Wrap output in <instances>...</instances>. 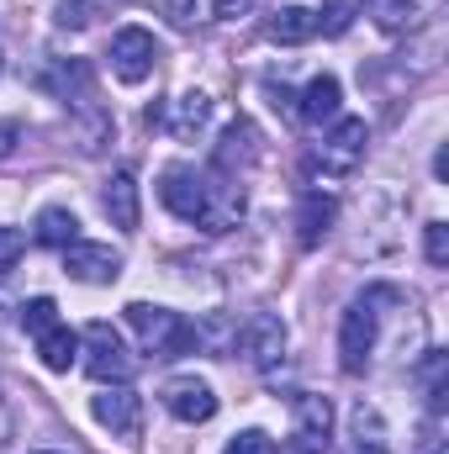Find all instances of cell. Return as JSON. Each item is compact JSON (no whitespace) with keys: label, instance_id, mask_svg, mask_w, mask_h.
<instances>
[{"label":"cell","instance_id":"3957f363","mask_svg":"<svg viewBox=\"0 0 449 454\" xmlns=\"http://www.w3.org/2000/svg\"><path fill=\"white\" fill-rule=\"evenodd\" d=\"M127 323H132V333L143 339V348H148L154 359H180V354L196 348V328H191L180 312H169V307L127 301Z\"/></svg>","mask_w":449,"mask_h":454},{"label":"cell","instance_id":"cb8c5ba5","mask_svg":"<svg viewBox=\"0 0 449 454\" xmlns=\"http://www.w3.org/2000/svg\"><path fill=\"white\" fill-rule=\"evenodd\" d=\"M223 454H275V439H270L264 428H243V434H238Z\"/></svg>","mask_w":449,"mask_h":454},{"label":"cell","instance_id":"ac0fdd59","mask_svg":"<svg viewBox=\"0 0 449 454\" xmlns=\"http://www.w3.org/2000/svg\"><path fill=\"white\" fill-rule=\"evenodd\" d=\"M75 238H80V223H75L69 207H43V212H37V243H48V248H69Z\"/></svg>","mask_w":449,"mask_h":454},{"label":"cell","instance_id":"6da1fadb","mask_svg":"<svg viewBox=\"0 0 449 454\" xmlns=\"http://www.w3.org/2000/svg\"><path fill=\"white\" fill-rule=\"evenodd\" d=\"M159 201L180 223H196V227H207V232H227V227L243 223V191H238V180H227V175H196L185 164L164 169Z\"/></svg>","mask_w":449,"mask_h":454},{"label":"cell","instance_id":"30bf717a","mask_svg":"<svg viewBox=\"0 0 449 454\" xmlns=\"http://www.w3.org/2000/svg\"><path fill=\"white\" fill-rule=\"evenodd\" d=\"M164 407L180 423H212L217 418V391L207 380H169L164 386Z\"/></svg>","mask_w":449,"mask_h":454},{"label":"cell","instance_id":"603a6c76","mask_svg":"<svg viewBox=\"0 0 449 454\" xmlns=\"http://www.w3.org/2000/svg\"><path fill=\"white\" fill-rule=\"evenodd\" d=\"M423 254H429V264H449V227L445 223H429L423 227Z\"/></svg>","mask_w":449,"mask_h":454},{"label":"cell","instance_id":"d4e9b609","mask_svg":"<svg viewBox=\"0 0 449 454\" xmlns=\"http://www.w3.org/2000/svg\"><path fill=\"white\" fill-rule=\"evenodd\" d=\"M27 254V238L16 232V227H0V275L5 270H16V259Z\"/></svg>","mask_w":449,"mask_h":454},{"label":"cell","instance_id":"f1b7e54d","mask_svg":"<svg viewBox=\"0 0 449 454\" xmlns=\"http://www.w3.org/2000/svg\"><path fill=\"white\" fill-rule=\"evenodd\" d=\"M418 454H445V439H439V428H434V423L423 428V444H418Z\"/></svg>","mask_w":449,"mask_h":454},{"label":"cell","instance_id":"8fae6325","mask_svg":"<svg viewBox=\"0 0 449 454\" xmlns=\"http://www.w3.org/2000/svg\"><path fill=\"white\" fill-rule=\"evenodd\" d=\"M280 354H286V323L270 317V312L248 317V328H243V359H248L254 370H270Z\"/></svg>","mask_w":449,"mask_h":454},{"label":"cell","instance_id":"44dd1931","mask_svg":"<svg viewBox=\"0 0 449 454\" xmlns=\"http://www.w3.org/2000/svg\"><path fill=\"white\" fill-rule=\"evenodd\" d=\"M53 323H59V307H53L48 296H32V301L21 307V328H27L32 339H37V333H48Z\"/></svg>","mask_w":449,"mask_h":454},{"label":"cell","instance_id":"2e32d148","mask_svg":"<svg viewBox=\"0 0 449 454\" xmlns=\"http://www.w3.org/2000/svg\"><path fill=\"white\" fill-rule=\"evenodd\" d=\"M338 101H343L338 80H334V74H318V80L302 90V106H296V116H302V121H334Z\"/></svg>","mask_w":449,"mask_h":454},{"label":"cell","instance_id":"83f0119b","mask_svg":"<svg viewBox=\"0 0 449 454\" xmlns=\"http://www.w3.org/2000/svg\"><path fill=\"white\" fill-rule=\"evenodd\" d=\"M16 137H21V127H16V121H0V159L16 153Z\"/></svg>","mask_w":449,"mask_h":454},{"label":"cell","instance_id":"f546056e","mask_svg":"<svg viewBox=\"0 0 449 454\" xmlns=\"http://www.w3.org/2000/svg\"><path fill=\"white\" fill-rule=\"evenodd\" d=\"M11 439V412H5V396H0V444Z\"/></svg>","mask_w":449,"mask_h":454},{"label":"cell","instance_id":"9a60e30c","mask_svg":"<svg viewBox=\"0 0 449 454\" xmlns=\"http://www.w3.org/2000/svg\"><path fill=\"white\" fill-rule=\"evenodd\" d=\"M207 112H212V101H207L201 90H185V96L175 101V112H169V116L148 106V127H169L175 137H196V132H201V121H207Z\"/></svg>","mask_w":449,"mask_h":454},{"label":"cell","instance_id":"277c9868","mask_svg":"<svg viewBox=\"0 0 449 454\" xmlns=\"http://www.w3.org/2000/svg\"><path fill=\"white\" fill-rule=\"evenodd\" d=\"M85 375L101 380V386H127L132 375V354L112 323H91L85 328Z\"/></svg>","mask_w":449,"mask_h":454},{"label":"cell","instance_id":"5bb4252c","mask_svg":"<svg viewBox=\"0 0 449 454\" xmlns=\"http://www.w3.org/2000/svg\"><path fill=\"white\" fill-rule=\"evenodd\" d=\"M318 27H323V16H318V11H307V5H280V11L264 21V37H270V43L296 48V43H312V37H318Z\"/></svg>","mask_w":449,"mask_h":454},{"label":"cell","instance_id":"7402d4cb","mask_svg":"<svg viewBox=\"0 0 449 454\" xmlns=\"http://www.w3.org/2000/svg\"><path fill=\"white\" fill-rule=\"evenodd\" d=\"M354 439H359V450L370 444V450H381L386 444V434H381V418H375V407H354Z\"/></svg>","mask_w":449,"mask_h":454},{"label":"cell","instance_id":"ffe728a7","mask_svg":"<svg viewBox=\"0 0 449 454\" xmlns=\"http://www.w3.org/2000/svg\"><path fill=\"white\" fill-rule=\"evenodd\" d=\"M365 16L381 27V32H402L413 21V0H365Z\"/></svg>","mask_w":449,"mask_h":454},{"label":"cell","instance_id":"e0dca14e","mask_svg":"<svg viewBox=\"0 0 449 454\" xmlns=\"http://www.w3.org/2000/svg\"><path fill=\"white\" fill-rule=\"evenodd\" d=\"M75 354H80V339H75L64 323H53L48 333H37V359H43L53 375H64V370L75 364Z\"/></svg>","mask_w":449,"mask_h":454},{"label":"cell","instance_id":"4dcf8cb0","mask_svg":"<svg viewBox=\"0 0 449 454\" xmlns=\"http://www.w3.org/2000/svg\"><path fill=\"white\" fill-rule=\"evenodd\" d=\"M37 454H64V450H37Z\"/></svg>","mask_w":449,"mask_h":454},{"label":"cell","instance_id":"4fadbf2b","mask_svg":"<svg viewBox=\"0 0 449 454\" xmlns=\"http://www.w3.org/2000/svg\"><path fill=\"white\" fill-rule=\"evenodd\" d=\"M334 217H338V196H328V191H307L302 207H296V243H302V248H318V243L328 238Z\"/></svg>","mask_w":449,"mask_h":454},{"label":"cell","instance_id":"4316f807","mask_svg":"<svg viewBox=\"0 0 449 454\" xmlns=\"http://www.w3.org/2000/svg\"><path fill=\"white\" fill-rule=\"evenodd\" d=\"M169 21H175V27L207 21V0H169Z\"/></svg>","mask_w":449,"mask_h":454},{"label":"cell","instance_id":"5b68a950","mask_svg":"<svg viewBox=\"0 0 449 454\" xmlns=\"http://www.w3.org/2000/svg\"><path fill=\"white\" fill-rule=\"evenodd\" d=\"M291 444L296 454H328L334 444V402L318 391H302L291 402Z\"/></svg>","mask_w":449,"mask_h":454},{"label":"cell","instance_id":"8992f818","mask_svg":"<svg viewBox=\"0 0 449 454\" xmlns=\"http://www.w3.org/2000/svg\"><path fill=\"white\" fill-rule=\"evenodd\" d=\"M365 143H370V127H365V116H334V132L323 137V148H318V169L323 175H349L359 159H365Z\"/></svg>","mask_w":449,"mask_h":454},{"label":"cell","instance_id":"d6986e66","mask_svg":"<svg viewBox=\"0 0 449 454\" xmlns=\"http://www.w3.org/2000/svg\"><path fill=\"white\" fill-rule=\"evenodd\" d=\"M43 85L53 90V96H64V101H85L91 96V64H59V69H48L43 74Z\"/></svg>","mask_w":449,"mask_h":454},{"label":"cell","instance_id":"9c48e42d","mask_svg":"<svg viewBox=\"0 0 449 454\" xmlns=\"http://www.w3.org/2000/svg\"><path fill=\"white\" fill-rule=\"evenodd\" d=\"M64 270H69L75 280H85V286H112L116 275H122V254H116L112 243H85V238H75V243L64 248Z\"/></svg>","mask_w":449,"mask_h":454},{"label":"cell","instance_id":"7a4b0ae2","mask_svg":"<svg viewBox=\"0 0 449 454\" xmlns=\"http://www.w3.org/2000/svg\"><path fill=\"white\" fill-rule=\"evenodd\" d=\"M381 296H386V286H375V291H365L359 301L343 307V323H338V370L343 375H365L370 370L375 333H381V312H375Z\"/></svg>","mask_w":449,"mask_h":454},{"label":"cell","instance_id":"484cf974","mask_svg":"<svg viewBox=\"0 0 449 454\" xmlns=\"http://www.w3.org/2000/svg\"><path fill=\"white\" fill-rule=\"evenodd\" d=\"M91 16H96L91 0H64L59 5V27H91Z\"/></svg>","mask_w":449,"mask_h":454},{"label":"cell","instance_id":"7c38bea8","mask_svg":"<svg viewBox=\"0 0 449 454\" xmlns=\"http://www.w3.org/2000/svg\"><path fill=\"white\" fill-rule=\"evenodd\" d=\"M101 207H106L112 227H122V232H138V223H143V201H138V180H132V169H116L112 180H106Z\"/></svg>","mask_w":449,"mask_h":454},{"label":"cell","instance_id":"ba28073f","mask_svg":"<svg viewBox=\"0 0 449 454\" xmlns=\"http://www.w3.org/2000/svg\"><path fill=\"white\" fill-rule=\"evenodd\" d=\"M91 412H96L101 428H112L116 439H138V434H143V396H138L132 386H106V391L91 402Z\"/></svg>","mask_w":449,"mask_h":454},{"label":"cell","instance_id":"52a82bcc","mask_svg":"<svg viewBox=\"0 0 449 454\" xmlns=\"http://www.w3.org/2000/svg\"><path fill=\"white\" fill-rule=\"evenodd\" d=\"M154 59H159V43L148 27H122L112 37V74L122 85H143L154 74Z\"/></svg>","mask_w":449,"mask_h":454}]
</instances>
